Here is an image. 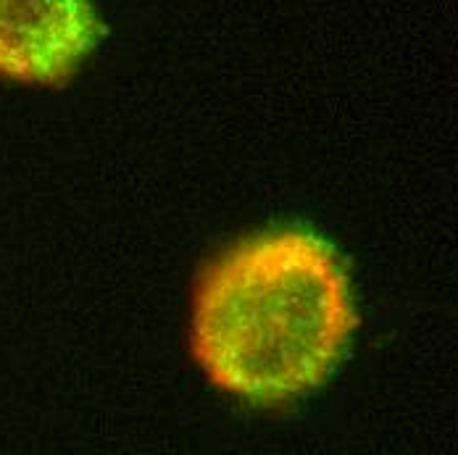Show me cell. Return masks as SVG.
Returning <instances> with one entry per match:
<instances>
[{
    "label": "cell",
    "instance_id": "obj_1",
    "mask_svg": "<svg viewBox=\"0 0 458 455\" xmlns=\"http://www.w3.org/2000/svg\"><path fill=\"white\" fill-rule=\"evenodd\" d=\"M359 321L337 248L311 229H267L203 266L192 292L190 350L216 390L275 409L332 379Z\"/></svg>",
    "mask_w": 458,
    "mask_h": 455
},
{
    "label": "cell",
    "instance_id": "obj_2",
    "mask_svg": "<svg viewBox=\"0 0 458 455\" xmlns=\"http://www.w3.org/2000/svg\"><path fill=\"white\" fill-rule=\"evenodd\" d=\"M100 38L92 0H0V77L64 88Z\"/></svg>",
    "mask_w": 458,
    "mask_h": 455
}]
</instances>
